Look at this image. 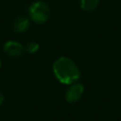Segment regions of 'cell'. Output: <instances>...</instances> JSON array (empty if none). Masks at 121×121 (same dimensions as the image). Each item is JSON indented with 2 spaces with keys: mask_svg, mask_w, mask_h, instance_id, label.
Returning a JSON list of instances; mask_svg holds the SVG:
<instances>
[{
  "mask_svg": "<svg viewBox=\"0 0 121 121\" xmlns=\"http://www.w3.org/2000/svg\"><path fill=\"white\" fill-rule=\"evenodd\" d=\"M52 69L56 78L63 84L71 85L78 82L80 78L79 68L68 57H60L57 59L53 63Z\"/></svg>",
  "mask_w": 121,
  "mask_h": 121,
  "instance_id": "1",
  "label": "cell"
},
{
  "mask_svg": "<svg viewBox=\"0 0 121 121\" xmlns=\"http://www.w3.org/2000/svg\"><path fill=\"white\" fill-rule=\"evenodd\" d=\"M29 18L36 24L45 23L50 16V8L43 1L33 2L28 8Z\"/></svg>",
  "mask_w": 121,
  "mask_h": 121,
  "instance_id": "2",
  "label": "cell"
},
{
  "mask_svg": "<svg viewBox=\"0 0 121 121\" xmlns=\"http://www.w3.org/2000/svg\"><path fill=\"white\" fill-rule=\"evenodd\" d=\"M84 93V86L81 83L75 82L70 85L65 93V99L68 103H76L79 100Z\"/></svg>",
  "mask_w": 121,
  "mask_h": 121,
  "instance_id": "3",
  "label": "cell"
},
{
  "mask_svg": "<svg viewBox=\"0 0 121 121\" xmlns=\"http://www.w3.org/2000/svg\"><path fill=\"white\" fill-rule=\"evenodd\" d=\"M4 52L11 58L21 57L25 52V46L16 41H7L4 44Z\"/></svg>",
  "mask_w": 121,
  "mask_h": 121,
  "instance_id": "4",
  "label": "cell"
},
{
  "mask_svg": "<svg viewBox=\"0 0 121 121\" xmlns=\"http://www.w3.org/2000/svg\"><path fill=\"white\" fill-rule=\"evenodd\" d=\"M29 20L26 17H18L13 22V30L17 33H23L29 27Z\"/></svg>",
  "mask_w": 121,
  "mask_h": 121,
  "instance_id": "5",
  "label": "cell"
},
{
  "mask_svg": "<svg viewBox=\"0 0 121 121\" xmlns=\"http://www.w3.org/2000/svg\"><path fill=\"white\" fill-rule=\"evenodd\" d=\"M79 3L82 10L90 12L97 8L99 4V0H79Z\"/></svg>",
  "mask_w": 121,
  "mask_h": 121,
  "instance_id": "6",
  "label": "cell"
},
{
  "mask_svg": "<svg viewBox=\"0 0 121 121\" xmlns=\"http://www.w3.org/2000/svg\"><path fill=\"white\" fill-rule=\"evenodd\" d=\"M40 48V45L36 42H28L25 46V51L28 53H36Z\"/></svg>",
  "mask_w": 121,
  "mask_h": 121,
  "instance_id": "7",
  "label": "cell"
},
{
  "mask_svg": "<svg viewBox=\"0 0 121 121\" xmlns=\"http://www.w3.org/2000/svg\"><path fill=\"white\" fill-rule=\"evenodd\" d=\"M4 99H5V97H4V95L0 92V106L3 104V102H4Z\"/></svg>",
  "mask_w": 121,
  "mask_h": 121,
  "instance_id": "8",
  "label": "cell"
},
{
  "mask_svg": "<svg viewBox=\"0 0 121 121\" xmlns=\"http://www.w3.org/2000/svg\"><path fill=\"white\" fill-rule=\"evenodd\" d=\"M0 66H1V60H0Z\"/></svg>",
  "mask_w": 121,
  "mask_h": 121,
  "instance_id": "9",
  "label": "cell"
}]
</instances>
